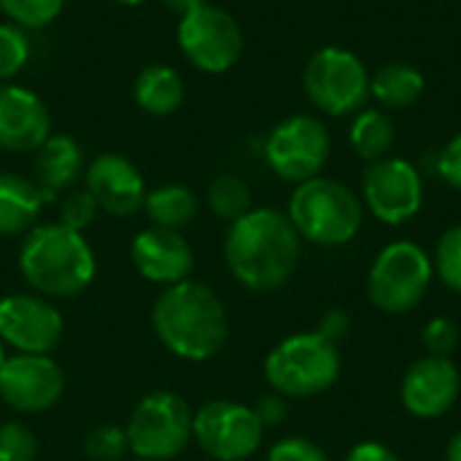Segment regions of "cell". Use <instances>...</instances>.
I'll return each mask as SVG.
<instances>
[{
  "instance_id": "cell-1",
  "label": "cell",
  "mask_w": 461,
  "mask_h": 461,
  "mask_svg": "<svg viewBox=\"0 0 461 461\" xmlns=\"http://www.w3.org/2000/svg\"><path fill=\"white\" fill-rule=\"evenodd\" d=\"M300 235L276 208H251L230 224L224 259L232 278L249 292H276L297 270Z\"/></svg>"
},
{
  "instance_id": "cell-2",
  "label": "cell",
  "mask_w": 461,
  "mask_h": 461,
  "mask_svg": "<svg viewBox=\"0 0 461 461\" xmlns=\"http://www.w3.org/2000/svg\"><path fill=\"white\" fill-rule=\"evenodd\" d=\"M151 324L162 346L186 362H205L227 343L230 321L219 294L203 281L167 286L151 311Z\"/></svg>"
},
{
  "instance_id": "cell-3",
  "label": "cell",
  "mask_w": 461,
  "mask_h": 461,
  "mask_svg": "<svg viewBox=\"0 0 461 461\" xmlns=\"http://www.w3.org/2000/svg\"><path fill=\"white\" fill-rule=\"evenodd\" d=\"M86 238L65 224H35L19 249V273L41 297H76L95 278Z\"/></svg>"
},
{
  "instance_id": "cell-4",
  "label": "cell",
  "mask_w": 461,
  "mask_h": 461,
  "mask_svg": "<svg viewBox=\"0 0 461 461\" xmlns=\"http://www.w3.org/2000/svg\"><path fill=\"white\" fill-rule=\"evenodd\" d=\"M289 221L313 246H346L362 230V203L338 178L316 176L297 184L289 197Z\"/></svg>"
},
{
  "instance_id": "cell-5",
  "label": "cell",
  "mask_w": 461,
  "mask_h": 461,
  "mask_svg": "<svg viewBox=\"0 0 461 461\" xmlns=\"http://www.w3.org/2000/svg\"><path fill=\"white\" fill-rule=\"evenodd\" d=\"M265 378L281 397H316L340 378L338 343L319 332H300L281 340L265 359Z\"/></svg>"
},
{
  "instance_id": "cell-6",
  "label": "cell",
  "mask_w": 461,
  "mask_h": 461,
  "mask_svg": "<svg viewBox=\"0 0 461 461\" xmlns=\"http://www.w3.org/2000/svg\"><path fill=\"white\" fill-rule=\"evenodd\" d=\"M435 278L432 257L413 240H392L378 251L367 273V297L386 316L416 311Z\"/></svg>"
},
{
  "instance_id": "cell-7",
  "label": "cell",
  "mask_w": 461,
  "mask_h": 461,
  "mask_svg": "<svg viewBox=\"0 0 461 461\" xmlns=\"http://www.w3.org/2000/svg\"><path fill=\"white\" fill-rule=\"evenodd\" d=\"M192 424L194 413L178 394L151 392L135 405L124 432L138 459L167 461L189 446Z\"/></svg>"
},
{
  "instance_id": "cell-8",
  "label": "cell",
  "mask_w": 461,
  "mask_h": 461,
  "mask_svg": "<svg viewBox=\"0 0 461 461\" xmlns=\"http://www.w3.org/2000/svg\"><path fill=\"white\" fill-rule=\"evenodd\" d=\"M303 86L319 111L330 116H346L359 111L370 97V73L354 51L324 46L308 59Z\"/></svg>"
},
{
  "instance_id": "cell-9",
  "label": "cell",
  "mask_w": 461,
  "mask_h": 461,
  "mask_svg": "<svg viewBox=\"0 0 461 461\" xmlns=\"http://www.w3.org/2000/svg\"><path fill=\"white\" fill-rule=\"evenodd\" d=\"M330 130L308 113L284 119L265 143V159L276 176L292 184L316 178L330 159Z\"/></svg>"
},
{
  "instance_id": "cell-10",
  "label": "cell",
  "mask_w": 461,
  "mask_h": 461,
  "mask_svg": "<svg viewBox=\"0 0 461 461\" xmlns=\"http://www.w3.org/2000/svg\"><path fill=\"white\" fill-rule=\"evenodd\" d=\"M192 438L213 461H243L259 451L265 427L254 408L232 400H213L194 413Z\"/></svg>"
},
{
  "instance_id": "cell-11",
  "label": "cell",
  "mask_w": 461,
  "mask_h": 461,
  "mask_svg": "<svg viewBox=\"0 0 461 461\" xmlns=\"http://www.w3.org/2000/svg\"><path fill=\"white\" fill-rule=\"evenodd\" d=\"M178 46L184 57L203 73H224L243 54V32L232 14L205 3L181 16Z\"/></svg>"
},
{
  "instance_id": "cell-12",
  "label": "cell",
  "mask_w": 461,
  "mask_h": 461,
  "mask_svg": "<svg viewBox=\"0 0 461 461\" xmlns=\"http://www.w3.org/2000/svg\"><path fill=\"white\" fill-rule=\"evenodd\" d=\"M362 194L365 205L378 221L400 227L419 216L424 205V181L413 162L384 157L367 162L362 176Z\"/></svg>"
},
{
  "instance_id": "cell-13",
  "label": "cell",
  "mask_w": 461,
  "mask_h": 461,
  "mask_svg": "<svg viewBox=\"0 0 461 461\" xmlns=\"http://www.w3.org/2000/svg\"><path fill=\"white\" fill-rule=\"evenodd\" d=\"M65 392L62 367L46 354H16L0 367V397L19 413H43Z\"/></svg>"
},
{
  "instance_id": "cell-14",
  "label": "cell",
  "mask_w": 461,
  "mask_h": 461,
  "mask_svg": "<svg viewBox=\"0 0 461 461\" xmlns=\"http://www.w3.org/2000/svg\"><path fill=\"white\" fill-rule=\"evenodd\" d=\"M59 311L41 294H11L0 300V340L19 354H49L62 338Z\"/></svg>"
},
{
  "instance_id": "cell-15",
  "label": "cell",
  "mask_w": 461,
  "mask_h": 461,
  "mask_svg": "<svg viewBox=\"0 0 461 461\" xmlns=\"http://www.w3.org/2000/svg\"><path fill=\"white\" fill-rule=\"evenodd\" d=\"M461 392L459 367L446 357H419L400 381L402 408L424 421L446 416Z\"/></svg>"
},
{
  "instance_id": "cell-16",
  "label": "cell",
  "mask_w": 461,
  "mask_h": 461,
  "mask_svg": "<svg viewBox=\"0 0 461 461\" xmlns=\"http://www.w3.org/2000/svg\"><path fill=\"white\" fill-rule=\"evenodd\" d=\"M130 251L138 273L151 284L173 286L178 281H186L194 267L192 246L178 230H165L151 224L135 235Z\"/></svg>"
},
{
  "instance_id": "cell-17",
  "label": "cell",
  "mask_w": 461,
  "mask_h": 461,
  "mask_svg": "<svg viewBox=\"0 0 461 461\" xmlns=\"http://www.w3.org/2000/svg\"><path fill=\"white\" fill-rule=\"evenodd\" d=\"M86 192L97 208L113 216H132L143 208L146 200L143 176L122 154H100L86 167Z\"/></svg>"
},
{
  "instance_id": "cell-18",
  "label": "cell",
  "mask_w": 461,
  "mask_h": 461,
  "mask_svg": "<svg viewBox=\"0 0 461 461\" xmlns=\"http://www.w3.org/2000/svg\"><path fill=\"white\" fill-rule=\"evenodd\" d=\"M49 111L43 100L16 84L0 86V149L35 151L49 138Z\"/></svg>"
},
{
  "instance_id": "cell-19",
  "label": "cell",
  "mask_w": 461,
  "mask_h": 461,
  "mask_svg": "<svg viewBox=\"0 0 461 461\" xmlns=\"http://www.w3.org/2000/svg\"><path fill=\"white\" fill-rule=\"evenodd\" d=\"M84 167L81 146L70 135H54L46 138L41 149H35V184L43 192V197H54L59 189L70 186Z\"/></svg>"
},
{
  "instance_id": "cell-20",
  "label": "cell",
  "mask_w": 461,
  "mask_h": 461,
  "mask_svg": "<svg viewBox=\"0 0 461 461\" xmlns=\"http://www.w3.org/2000/svg\"><path fill=\"white\" fill-rule=\"evenodd\" d=\"M43 192L19 173H0V235H27L43 208Z\"/></svg>"
},
{
  "instance_id": "cell-21",
  "label": "cell",
  "mask_w": 461,
  "mask_h": 461,
  "mask_svg": "<svg viewBox=\"0 0 461 461\" xmlns=\"http://www.w3.org/2000/svg\"><path fill=\"white\" fill-rule=\"evenodd\" d=\"M135 100L146 113L167 116L184 103V81L167 65H149L135 78Z\"/></svg>"
},
{
  "instance_id": "cell-22",
  "label": "cell",
  "mask_w": 461,
  "mask_h": 461,
  "mask_svg": "<svg viewBox=\"0 0 461 461\" xmlns=\"http://www.w3.org/2000/svg\"><path fill=\"white\" fill-rule=\"evenodd\" d=\"M424 73L408 62H389L370 76V95L386 108H411L424 95Z\"/></svg>"
},
{
  "instance_id": "cell-23",
  "label": "cell",
  "mask_w": 461,
  "mask_h": 461,
  "mask_svg": "<svg viewBox=\"0 0 461 461\" xmlns=\"http://www.w3.org/2000/svg\"><path fill=\"white\" fill-rule=\"evenodd\" d=\"M143 211L154 221V227L181 230L197 216V197L184 184H165L146 192Z\"/></svg>"
},
{
  "instance_id": "cell-24",
  "label": "cell",
  "mask_w": 461,
  "mask_h": 461,
  "mask_svg": "<svg viewBox=\"0 0 461 461\" xmlns=\"http://www.w3.org/2000/svg\"><path fill=\"white\" fill-rule=\"evenodd\" d=\"M394 122L378 111V108H365L354 116L351 122V130H348V140H351V149L367 159V162H375V159H384L389 157L392 146H394Z\"/></svg>"
},
{
  "instance_id": "cell-25",
  "label": "cell",
  "mask_w": 461,
  "mask_h": 461,
  "mask_svg": "<svg viewBox=\"0 0 461 461\" xmlns=\"http://www.w3.org/2000/svg\"><path fill=\"white\" fill-rule=\"evenodd\" d=\"M208 208L224 219V221H238L251 211V189L243 178L224 173L208 186Z\"/></svg>"
},
{
  "instance_id": "cell-26",
  "label": "cell",
  "mask_w": 461,
  "mask_h": 461,
  "mask_svg": "<svg viewBox=\"0 0 461 461\" xmlns=\"http://www.w3.org/2000/svg\"><path fill=\"white\" fill-rule=\"evenodd\" d=\"M432 267H435V276L451 292L461 294V224L448 227L438 238V246L432 254Z\"/></svg>"
},
{
  "instance_id": "cell-27",
  "label": "cell",
  "mask_w": 461,
  "mask_h": 461,
  "mask_svg": "<svg viewBox=\"0 0 461 461\" xmlns=\"http://www.w3.org/2000/svg\"><path fill=\"white\" fill-rule=\"evenodd\" d=\"M65 0H0V11L19 27H43L54 22Z\"/></svg>"
},
{
  "instance_id": "cell-28",
  "label": "cell",
  "mask_w": 461,
  "mask_h": 461,
  "mask_svg": "<svg viewBox=\"0 0 461 461\" xmlns=\"http://www.w3.org/2000/svg\"><path fill=\"white\" fill-rule=\"evenodd\" d=\"M130 451L127 432L119 427H97L84 438V454L92 461H122Z\"/></svg>"
},
{
  "instance_id": "cell-29",
  "label": "cell",
  "mask_w": 461,
  "mask_h": 461,
  "mask_svg": "<svg viewBox=\"0 0 461 461\" xmlns=\"http://www.w3.org/2000/svg\"><path fill=\"white\" fill-rule=\"evenodd\" d=\"M38 438L22 421L0 424V461H35Z\"/></svg>"
},
{
  "instance_id": "cell-30",
  "label": "cell",
  "mask_w": 461,
  "mask_h": 461,
  "mask_svg": "<svg viewBox=\"0 0 461 461\" xmlns=\"http://www.w3.org/2000/svg\"><path fill=\"white\" fill-rule=\"evenodd\" d=\"M30 57V41L19 24H0V78L16 76Z\"/></svg>"
},
{
  "instance_id": "cell-31",
  "label": "cell",
  "mask_w": 461,
  "mask_h": 461,
  "mask_svg": "<svg viewBox=\"0 0 461 461\" xmlns=\"http://www.w3.org/2000/svg\"><path fill=\"white\" fill-rule=\"evenodd\" d=\"M421 343H424L429 357L451 359V354L459 348V327H456V321H451L448 316L429 319L424 324V330H421Z\"/></svg>"
},
{
  "instance_id": "cell-32",
  "label": "cell",
  "mask_w": 461,
  "mask_h": 461,
  "mask_svg": "<svg viewBox=\"0 0 461 461\" xmlns=\"http://www.w3.org/2000/svg\"><path fill=\"white\" fill-rule=\"evenodd\" d=\"M97 211L100 208H97V203L92 200L89 192H73L59 205V224H65L68 230L84 232L95 221Z\"/></svg>"
},
{
  "instance_id": "cell-33",
  "label": "cell",
  "mask_w": 461,
  "mask_h": 461,
  "mask_svg": "<svg viewBox=\"0 0 461 461\" xmlns=\"http://www.w3.org/2000/svg\"><path fill=\"white\" fill-rule=\"evenodd\" d=\"M267 461H330L324 454V448L308 438H284L278 440L270 451H267Z\"/></svg>"
},
{
  "instance_id": "cell-34",
  "label": "cell",
  "mask_w": 461,
  "mask_h": 461,
  "mask_svg": "<svg viewBox=\"0 0 461 461\" xmlns=\"http://www.w3.org/2000/svg\"><path fill=\"white\" fill-rule=\"evenodd\" d=\"M438 176L451 189H459L461 192V132L454 135L446 143V149L440 151V157H438Z\"/></svg>"
},
{
  "instance_id": "cell-35",
  "label": "cell",
  "mask_w": 461,
  "mask_h": 461,
  "mask_svg": "<svg viewBox=\"0 0 461 461\" xmlns=\"http://www.w3.org/2000/svg\"><path fill=\"white\" fill-rule=\"evenodd\" d=\"M254 413L257 419L262 421V427H278L284 424L286 413H289V405H286V397H281L278 392H270V394H262L254 405Z\"/></svg>"
},
{
  "instance_id": "cell-36",
  "label": "cell",
  "mask_w": 461,
  "mask_h": 461,
  "mask_svg": "<svg viewBox=\"0 0 461 461\" xmlns=\"http://www.w3.org/2000/svg\"><path fill=\"white\" fill-rule=\"evenodd\" d=\"M348 327H351L348 313H346V311H340V308H332V311H327V313H324V319H321V324H319V330H316V332H319V335H324L327 340L338 343V340H343V338H346Z\"/></svg>"
},
{
  "instance_id": "cell-37",
  "label": "cell",
  "mask_w": 461,
  "mask_h": 461,
  "mask_svg": "<svg viewBox=\"0 0 461 461\" xmlns=\"http://www.w3.org/2000/svg\"><path fill=\"white\" fill-rule=\"evenodd\" d=\"M346 461H400V456L378 440H365L348 451Z\"/></svg>"
},
{
  "instance_id": "cell-38",
  "label": "cell",
  "mask_w": 461,
  "mask_h": 461,
  "mask_svg": "<svg viewBox=\"0 0 461 461\" xmlns=\"http://www.w3.org/2000/svg\"><path fill=\"white\" fill-rule=\"evenodd\" d=\"M162 3H165V8H170V11L181 14V16H186L189 11L205 5V0H162Z\"/></svg>"
},
{
  "instance_id": "cell-39",
  "label": "cell",
  "mask_w": 461,
  "mask_h": 461,
  "mask_svg": "<svg viewBox=\"0 0 461 461\" xmlns=\"http://www.w3.org/2000/svg\"><path fill=\"white\" fill-rule=\"evenodd\" d=\"M446 461H461V429L456 435H451V440L446 446Z\"/></svg>"
},
{
  "instance_id": "cell-40",
  "label": "cell",
  "mask_w": 461,
  "mask_h": 461,
  "mask_svg": "<svg viewBox=\"0 0 461 461\" xmlns=\"http://www.w3.org/2000/svg\"><path fill=\"white\" fill-rule=\"evenodd\" d=\"M5 359H8V354H5V343L0 340V367L5 365Z\"/></svg>"
},
{
  "instance_id": "cell-41",
  "label": "cell",
  "mask_w": 461,
  "mask_h": 461,
  "mask_svg": "<svg viewBox=\"0 0 461 461\" xmlns=\"http://www.w3.org/2000/svg\"><path fill=\"white\" fill-rule=\"evenodd\" d=\"M116 3H124V5H140V3H146V0H116Z\"/></svg>"
},
{
  "instance_id": "cell-42",
  "label": "cell",
  "mask_w": 461,
  "mask_h": 461,
  "mask_svg": "<svg viewBox=\"0 0 461 461\" xmlns=\"http://www.w3.org/2000/svg\"><path fill=\"white\" fill-rule=\"evenodd\" d=\"M138 461H146V459H138Z\"/></svg>"
}]
</instances>
